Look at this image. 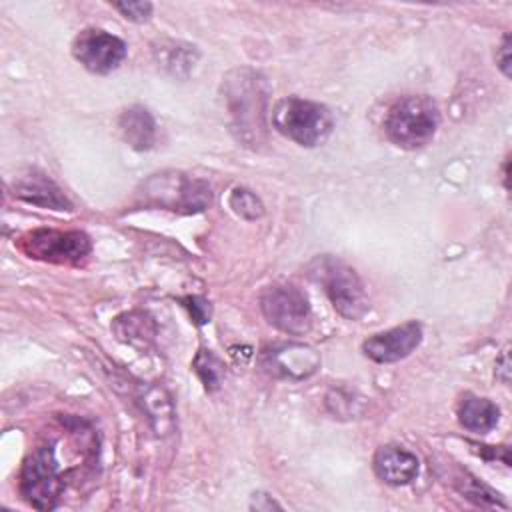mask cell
<instances>
[{"mask_svg":"<svg viewBox=\"0 0 512 512\" xmlns=\"http://www.w3.org/2000/svg\"><path fill=\"white\" fill-rule=\"evenodd\" d=\"M194 372L198 374V378L202 380L204 388L208 392L216 390L220 386V380H222V364L220 360L212 354V350H200L194 358Z\"/></svg>","mask_w":512,"mask_h":512,"instance_id":"obj_19","label":"cell"},{"mask_svg":"<svg viewBox=\"0 0 512 512\" xmlns=\"http://www.w3.org/2000/svg\"><path fill=\"white\" fill-rule=\"evenodd\" d=\"M376 476L390 486L410 484L420 470L416 454L400 446H382L376 450L372 460Z\"/></svg>","mask_w":512,"mask_h":512,"instance_id":"obj_11","label":"cell"},{"mask_svg":"<svg viewBox=\"0 0 512 512\" xmlns=\"http://www.w3.org/2000/svg\"><path fill=\"white\" fill-rule=\"evenodd\" d=\"M458 420L466 430L476 432V434H486L492 428H496V424L500 420V410L492 400L468 394L460 402Z\"/></svg>","mask_w":512,"mask_h":512,"instance_id":"obj_15","label":"cell"},{"mask_svg":"<svg viewBox=\"0 0 512 512\" xmlns=\"http://www.w3.org/2000/svg\"><path fill=\"white\" fill-rule=\"evenodd\" d=\"M420 342L422 326L420 322L410 320L366 338L362 344V352L378 364H390L410 356L420 346Z\"/></svg>","mask_w":512,"mask_h":512,"instance_id":"obj_10","label":"cell"},{"mask_svg":"<svg viewBox=\"0 0 512 512\" xmlns=\"http://www.w3.org/2000/svg\"><path fill=\"white\" fill-rule=\"evenodd\" d=\"M138 194L146 206L182 214H196L212 204V188L208 182L174 170L150 176Z\"/></svg>","mask_w":512,"mask_h":512,"instance_id":"obj_3","label":"cell"},{"mask_svg":"<svg viewBox=\"0 0 512 512\" xmlns=\"http://www.w3.org/2000/svg\"><path fill=\"white\" fill-rule=\"evenodd\" d=\"M140 404L158 436H168L174 430V408L166 390L158 386L144 388L140 394Z\"/></svg>","mask_w":512,"mask_h":512,"instance_id":"obj_16","label":"cell"},{"mask_svg":"<svg viewBox=\"0 0 512 512\" xmlns=\"http://www.w3.org/2000/svg\"><path fill=\"white\" fill-rule=\"evenodd\" d=\"M228 204L240 218H246V220H256L264 214V204L248 188H234L228 198Z\"/></svg>","mask_w":512,"mask_h":512,"instance_id":"obj_20","label":"cell"},{"mask_svg":"<svg viewBox=\"0 0 512 512\" xmlns=\"http://www.w3.org/2000/svg\"><path fill=\"white\" fill-rule=\"evenodd\" d=\"M14 194L34 206L50 210H72V202L64 192L44 174L28 172L14 180Z\"/></svg>","mask_w":512,"mask_h":512,"instance_id":"obj_12","label":"cell"},{"mask_svg":"<svg viewBox=\"0 0 512 512\" xmlns=\"http://www.w3.org/2000/svg\"><path fill=\"white\" fill-rule=\"evenodd\" d=\"M64 490L60 466L54 458L52 446H38L22 464L20 470V494L22 498L38 508L52 510Z\"/></svg>","mask_w":512,"mask_h":512,"instance_id":"obj_6","label":"cell"},{"mask_svg":"<svg viewBox=\"0 0 512 512\" xmlns=\"http://www.w3.org/2000/svg\"><path fill=\"white\" fill-rule=\"evenodd\" d=\"M190 48H194V46H184V44H176V42H172L170 46H162L160 52L168 54V58L162 60V66L170 68L174 74H178L180 66H186V68L194 66V58H192L194 50H190Z\"/></svg>","mask_w":512,"mask_h":512,"instance_id":"obj_21","label":"cell"},{"mask_svg":"<svg viewBox=\"0 0 512 512\" xmlns=\"http://www.w3.org/2000/svg\"><path fill=\"white\" fill-rule=\"evenodd\" d=\"M496 64L506 78H510V36L502 38V44L496 48Z\"/></svg>","mask_w":512,"mask_h":512,"instance_id":"obj_24","label":"cell"},{"mask_svg":"<svg viewBox=\"0 0 512 512\" xmlns=\"http://www.w3.org/2000/svg\"><path fill=\"white\" fill-rule=\"evenodd\" d=\"M318 280L322 282L334 310L340 316L348 320H358L368 310L364 284L350 266L326 258L320 262Z\"/></svg>","mask_w":512,"mask_h":512,"instance_id":"obj_8","label":"cell"},{"mask_svg":"<svg viewBox=\"0 0 512 512\" xmlns=\"http://www.w3.org/2000/svg\"><path fill=\"white\" fill-rule=\"evenodd\" d=\"M222 96L236 138L256 148L266 136L268 88L264 78L248 68L234 70L222 82Z\"/></svg>","mask_w":512,"mask_h":512,"instance_id":"obj_1","label":"cell"},{"mask_svg":"<svg viewBox=\"0 0 512 512\" xmlns=\"http://www.w3.org/2000/svg\"><path fill=\"white\" fill-rule=\"evenodd\" d=\"M456 488L460 490V494H464L476 506H482V508H508V504L504 500H500L498 494H494L478 478H474V476H470L466 472H464L462 480H456Z\"/></svg>","mask_w":512,"mask_h":512,"instance_id":"obj_18","label":"cell"},{"mask_svg":"<svg viewBox=\"0 0 512 512\" xmlns=\"http://www.w3.org/2000/svg\"><path fill=\"white\" fill-rule=\"evenodd\" d=\"M268 366L286 378H306L318 368V354L302 344H286L268 352Z\"/></svg>","mask_w":512,"mask_h":512,"instance_id":"obj_13","label":"cell"},{"mask_svg":"<svg viewBox=\"0 0 512 512\" xmlns=\"http://www.w3.org/2000/svg\"><path fill=\"white\" fill-rule=\"evenodd\" d=\"M72 54L86 70L108 74L126 58V44L102 28H86L74 38Z\"/></svg>","mask_w":512,"mask_h":512,"instance_id":"obj_9","label":"cell"},{"mask_svg":"<svg viewBox=\"0 0 512 512\" xmlns=\"http://www.w3.org/2000/svg\"><path fill=\"white\" fill-rule=\"evenodd\" d=\"M184 306L190 310V316L196 324H206L210 320V302L198 296H188L182 300Z\"/></svg>","mask_w":512,"mask_h":512,"instance_id":"obj_23","label":"cell"},{"mask_svg":"<svg viewBox=\"0 0 512 512\" xmlns=\"http://www.w3.org/2000/svg\"><path fill=\"white\" fill-rule=\"evenodd\" d=\"M18 248L32 260L76 266L90 256L92 244L80 230L38 228L20 236Z\"/></svg>","mask_w":512,"mask_h":512,"instance_id":"obj_5","label":"cell"},{"mask_svg":"<svg viewBox=\"0 0 512 512\" xmlns=\"http://www.w3.org/2000/svg\"><path fill=\"white\" fill-rule=\"evenodd\" d=\"M114 8L132 22H146L152 16L150 2H114Z\"/></svg>","mask_w":512,"mask_h":512,"instance_id":"obj_22","label":"cell"},{"mask_svg":"<svg viewBox=\"0 0 512 512\" xmlns=\"http://www.w3.org/2000/svg\"><path fill=\"white\" fill-rule=\"evenodd\" d=\"M272 124L292 142L314 148L324 144L332 134L334 116L324 104L288 96L274 106Z\"/></svg>","mask_w":512,"mask_h":512,"instance_id":"obj_4","label":"cell"},{"mask_svg":"<svg viewBox=\"0 0 512 512\" xmlns=\"http://www.w3.org/2000/svg\"><path fill=\"white\" fill-rule=\"evenodd\" d=\"M116 336L132 346H146L154 338V322L140 312H130L124 316H118L114 322Z\"/></svg>","mask_w":512,"mask_h":512,"instance_id":"obj_17","label":"cell"},{"mask_svg":"<svg viewBox=\"0 0 512 512\" xmlns=\"http://www.w3.org/2000/svg\"><path fill=\"white\" fill-rule=\"evenodd\" d=\"M118 130L124 142L138 152L150 150L154 146L156 124L152 114L142 106L126 108L118 118Z\"/></svg>","mask_w":512,"mask_h":512,"instance_id":"obj_14","label":"cell"},{"mask_svg":"<svg viewBox=\"0 0 512 512\" xmlns=\"http://www.w3.org/2000/svg\"><path fill=\"white\" fill-rule=\"evenodd\" d=\"M260 308L270 326L290 336H302L312 326V310L308 298L296 286H268L260 296Z\"/></svg>","mask_w":512,"mask_h":512,"instance_id":"obj_7","label":"cell"},{"mask_svg":"<svg viewBox=\"0 0 512 512\" xmlns=\"http://www.w3.org/2000/svg\"><path fill=\"white\" fill-rule=\"evenodd\" d=\"M440 124V112L428 96H404L394 102L384 118V132L400 148L416 150L426 146Z\"/></svg>","mask_w":512,"mask_h":512,"instance_id":"obj_2","label":"cell"}]
</instances>
